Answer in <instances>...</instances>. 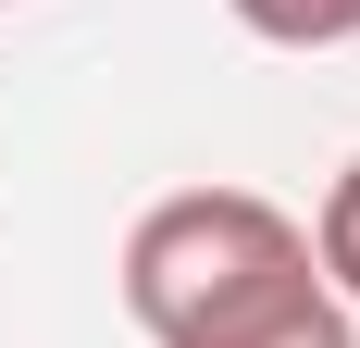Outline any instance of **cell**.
Returning a JSON list of instances; mask_svg holds the SVG:
<instances>
[{"mask_svg":"<svg viewBox=\"0 0 360 348\" xmlns=\"http://www.w3.org/2000/svg\"><path fill=\"white\" fill-rule=\"evenodd\" d=\"M286 261H311V224L286 199H261V187H174L124 237V311L149 323V348H174L186 323H212L224 299H249Z\"/></svg>","mask_w":360,"mask_h":348,"instance_id":"cell-1","label":"cell"},{"mask_svg":"<svg viewBox=\"0 0 360 348\" xmlns=\"http://www.w3.org/2000/svg\"><path fill=\"white\" fill-rule=\"evenodd\" d=\"M174 348H360V311L311 274V261H286V274H261L249 299H224L212 323H186Z\"/></svg>","mask_w":360,"mask_h":348,"instance_id":"cell-2","label":"cell"},{"mask_svg":"<svg viewBox=\"0 0 360 348\" xmlns=\"http://www.w3.org/2000/svg\"><path fill=\"white\" fill-rule=\"evenodd\" d=\"M261 50H348L360 37V0H224Z\"/></svg>","mask_w":360,"mask_h":348,"instance_id":"cell-3","label":"cell"},{"mask_svg":"<svg viewBox=\"0 0 360 348\" xmlns=\"http://www.w3.org/2000/svg\"><path fill=\"white\" fill-rule=\"evenodd\" d=\"M311 274H323L335 299L360 311V149L335 162V187H323V211H311Z\"/></svg>","mask_w":360,"mask_h":348,"instance_id":"cell-4","label":"cell"}]
</instances>
